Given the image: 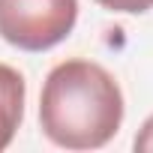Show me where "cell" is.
Instances as JSON below:
<instances>
[{
	"mask_svg": "<svg viewBox=\"0 0 153 153\" xmlns=\"http://www.w3.org/2000/svg\"><path fill=\"white\" fill-rule=\"evenodd\" d=\"M102 9H111V12H129V15H138V12H147L153 9V0H96Z\"/></svg>",
	"mask_w": 153,
	"mask_h": 153,
	"instance_id": "obj_4",
	"label": "cell"
},
{
	"mask_svg": "<svg viewBox=\"0 0 153 153\" xmlns=\"http://www.w3.org/2000/svg\"><path fill=\"white\" fill-rule=\"evenodd\" d=\"M123 123V93L114 75L93 60H63L42 84L39 126L66 150L105 147Z\"/></svg>",
	"mask_w": 153,
	"mask_h": 153,
	"instance_id": "obj_1",
	"label": "cell"
},
{
	"mask_svg": "<svg viewBox=\"0 0 153 153\" xmlns=\"http://www.w3.org/2000/svg\"><path fill=\"white\" fill-rule=\"evenodd\" d=\"M78 21V0H0V36L21 51H48Z\"/></svg>",
	"mask_w": 153,
	"mask_h": 153,
	"instance_id": "obj_2",
	"label": "cell"
},
{
	"mask_svg": "<svg viewBox=\"0 0 153 153\" xmlns=\"http://www.w3.org/2000/svg\"><path fill=\"white\" fill-rule=\"evenodd\" d=\"M24 75L9 63H0V150H6L15 138V129L24 117Z\"/></svg>",
	"mask_w": 153,
	"mask_h": 153,
	"instance_id": "obj_3",
	"label": "cell"
},
{
	"mask_svg": "<svg viewBox=\"0 0 153 153\" xmlns=\"http://www.w3.org/2000/svg\"><path fill=\"white\" fill-rule=\"evenodd\" d=\"M135 150H141V153H153V114L144 120L141 132L135 135Z\"/></svg>",
	"mask_w": 153,
	"mask_h": 153,
	"instance_id": "obj_5",
	"label": "cell"
}]
</instances>
